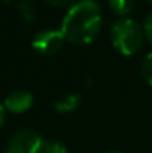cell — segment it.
I'll list each match as a JSON object with an SVG mask.
<instances>
[{"instance_id": "obj_1", "label": "cell", "mask_w": 152, "mask_h": 153, "mask_svg": "<svg viewBox=\"0 0 152 153\" xmlns=\"http://www.w3.org/2000/svg\"><path fill=\"white\" fill-rule=\"evenodd\" d=\"M101 30V9L94 0H79L69 7L61 31L66 42L72 45L91 43Z\"/></svg>"}, {"instance_id": "obj_6", "label": "cell", "mask_w": 152, "mask_h": 153, "mask_svg": "<svg viewBox=\"0 0 152 153\" xmlns=\"http://www.w3.org/2000/svg\"><path fill=\"white\" fill-rule=\"evenodd\" d=\"M79 102H81V97L78 94H69L55 102V110L58 113H72L78 108Z\"/></svg>"}, {"instance_id": "obj_5", "label": "cell", "mask_w": 152, "mask_h": 153, "mask_svg": "<svg viewBox=\"0 0 152 153\" xmlns=\"http://www.w3.org/2000/svg\"><path fill=\"white\" fill-rule=\"evenodd\" d=\"M34 102L33 95L28 92V91H22V89H16L13 92H10L6 100H4V108L10 113H15V114H21V113H25L31 108Z\"/></svg>"}, {"instance_id": "obj_7", "label": "cell", "mask_w": 152, "mask_h": 153, "mask_svg": "<svg viewBox=\"0 0 152 153\" xmlns=\"http://www.w3.org/2000/svg\"><path fill=\"white\" fill-rule=\"evenodd\" d=\"M107 4H109V9L115 15L125 16L127 13L131 12V9L134 6V0H109Z\"/></svg>"}, {"instance_id": "obj_11", "label": "cell", "mask_w": 152, "mask_h": 153, "mask_svg": "<svg viewBox=\"0 0 152 153\" xmlns=\"http://www.w3.org/2000/svg\"><path fill=\"white\" fill-rule=\"evenodd\" d=\"M46 4H49V6H54V7H70V6H73L75 3H78L79 0H43Z\"/></svg>"}, {"instance_id": "obj_10", "label": "cell", "mask_w": 152, "mask_h": 153, "mask_svg": "<svg viewBox=\"0 0 152 153\" xmlns=\"http://www.w3.org/2000/svg\"><path fill=\"white\" fill-rule=\"evenodd\" d=\"M19 12L25 21H31L34 18V6L30 1H24L19 4Z\"/></svg>"}, {"instance_id": "obj_3", "label": "cell", "mask_w": 152, "mask_h": 153, "mask_svg": "<svg viewBox=\"0 0 152 153\" xmlns=\"http://www.w3.org/2000/svg\"><path fill=\"white\" fill-rule=\"evenodd\" d=\"M42 147L43 140L36 131L21 129L9 138L4 153H40Z\"/></svg>"}, {"instance_id": "obj_14", "label": "cell", "mask_w": 152, "mask_h": 153, "mask_svg": "<svg viewBox=\"0 0 152 153\" xmlns=\"http://www.w3.org/2000/svg\"><path fill=\"white\" fill-rule=\"evenodd\" d=\"M106 153H119V152H106Z\"/></svg>"}, {"instance_id": "obj_15", "label": "cell", "mask_w": 152, "mask_h": 153, "mask_svg": "<svg viewBox=\"0 0 152 153\" xmlns=\"http://www.w3.org/2000/svg\"><path fill=\"white\" fill-rule=\"evenodd\" d=\"M148 1H149V3H151V4H152V0H148Z\"/></svg>"}, {"instance_id": "obj_12", "label": "cell", "mask_w": 152, "mask_h": 153, "mask_svg": "<svg viewBox=\"0 0 152 153\" xmlns=\"http://www.w3.org/2000/svg\"><path fill=\"white\" fill-rule=\"evenodd\" d=\"M143 33H145V37L148 39V42L152 45V13H149V15L145 18V22H143Z\"/></svg>"}, {"instance_id": "obj_13", "label": "cell", "mask_w": 152, "mask_h": 153, "mask_svg": "<svg viewBox=\"0 0 152 153\" xmlns=\"http://www.w3.org/2000/svg\"><path fill=\"white\" fill-rule=\"evenodd\" d=\"M4 117H6V108H4V105L0 102V128H1L3 123H4Z\"/></svg>"}, {"instance_id": "obj_2", "label": "cell", "mask_w": 152, "mask_h": 153, "mask_svg": "<svg viewBox=\"0 0 152 153\" xmlns=\"http://www.w3.org/2000/svg\"><path fill=\"white\" fill-rule=\"evenodd\" d=\"M109 37L118 52L122 55H134L142 48L145 33L143 27H140L134 19L124 16L112 24Z\"/></svg>"}, {"instance_id": "obj_4", "label": "cell", "mask_w": 152, "mask_h": 153, "mask_svg": "<svg viewBox=\"0 0 152 153\" xmlns=\"http://www.w3.org/2000/svg\"><path fill=\"white\" fill-rule=\"evenodd\" d=\"M64 42H66V39H64V34L61 30L45 28V30H40L33 37L31 46L37 53L49 56L60 51L63 48Z\"/></svg>"}, {"instance_id": "obj_8", "label": "cell", "mask_w": 152, "mask_h": 153, "mask_svg": "<svg viewBox=\"0 0 152 153\" xmlns=\"http://www.w3.org/2000/svg\"><path fill=\"white\" fill-rule=\"evenodd\" d=\"M42 153H69V152H67V147L61 141L48 140V141H43Z\"/></svg>"}, {"instance_id": "obj_9", "label": "cell", "mask_w": 152, "mask_h": 153, "mask_svg": "<svg viewBox=\"0 0 152 153\" xmlns=\"http://www.w3.org/2000/svg\"><path fill=\"white\" fill-rule=\"evenodd\" d=\"M140 71H142V76L143 79L152 86V52H149L143 61H142V67H140Z\"/></svg>"}]
</instances>
